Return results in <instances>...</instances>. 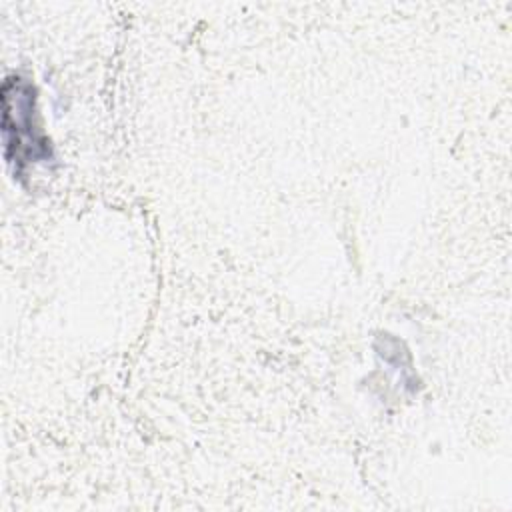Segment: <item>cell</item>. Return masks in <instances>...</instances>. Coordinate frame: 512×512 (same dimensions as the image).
I'll use <instances>...</instances> for the list:
<instances>
[{"mask_svg":"<svg viewBox=\"0 0 512 512\" xmlns=\"http://www.w3.org/2000/svg\"><path fill=\"white\" fill-rule=\"evenodd\" d=\"M2 106L6 154L10 162L16 164V172H20L24 164L48 158L50 146L36 122L34 86L22 76L6 78L2 86Z\"/></svg>","mask_w":512,"mask_h":512,"instance_id":"1","label":"cell"}]
</instances>
